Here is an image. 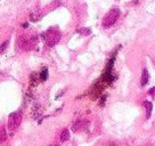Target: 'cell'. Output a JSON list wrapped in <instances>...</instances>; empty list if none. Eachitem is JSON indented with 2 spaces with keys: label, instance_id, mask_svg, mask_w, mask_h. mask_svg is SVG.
Instances as JSON below:
<instances>
[{
  "label": "cell",
  "instance_id": "3957f363",
  "mask_svg": "<svg viewBox=\"0 0 155 146\" xmlns=\"http://www.w3.org/2000/svg\"><path fill=\"white\" fill-rule=\"evenodd\" d=\"M22 122V114L19 112H14L8 118V129L10 131H14L19 127Z\"/></svg>",
  "mask_w": 155,
  "mask_h": 146
},
{
  "label": "cell",
  "instance_id": "5b68a950",
  "mask_svg": "<svg viewBox=\"0 0 155 146\" xmlns=\"http://www.w3.org/2000/svg\"><path fill=\"white\" fill-rule=\"evenodd\" d=\"M70 138V131L67 129H63L60 132V140L62 142H66Z\"/></svg>",
  "mask_w": 155,
  "mask_h": 146
},
{
  "label": "cell",
  "instance_id": "277c9868",
  "mask_svg": "<svg viewBox=\"0 0 155 146\" xmlns=\"http://www.w3.org/2000/svg\"><path fill=\"white\" fill-rule=\"evenodd\" d=\"M148 80H149V73H148L147 69H143L141 79H140V85H141V87L146 86L147 82H148Z\"/></svg>",
  "mask_w": 155,
  "mask_h": 146
},
{
  "label": "cell",
  "instance_id": "6da1fadb",
  "mask_svg": "<svg viewBox=\"0 0 155 146\" xmlns=\"http://www.w3.org/2000/svg\"><path fill=\"white\" fill-rule=\"evenodd\" d=\"M119 17H120V10L118 8L111 9V10L104 16L102 25H103V27H105V29H108V27H111L112 25L115 24V22L118 21Z\"/></svg>",
  "mask_w": 155,
  "mask_h": 146
},
{
  "label": "cell",
  "instance_id": "8fae6325",
  "mask_svg": "<svg viewBox=\"0 0 155 146\" xmlns=\"http://www.w3.org/2000/svg\"><path fill=\"white\" fill-rule=\"evenodd\" d=\"M52 146H58V145H52Z\"/></svg>",
  "mask_w": 155,
  "mask_h": 146
},
{
  "label": "cell",
  "instance_id": "9c48e42d",
  "mask_svg": "<svg viewBox=\"0 0 155 146\" xmlns=\"http://www.w3.org/2000/svg\"><path fill=\"white\" fill-rule=\"evenodd\" d=\"M149 95H151L152 97H154L155 98V87H153V88L149 90Z\"/></svg>",
  "mask_w": 155,
  "mask_h": 146
},
{
  "label": "cell",
  "instance_id": "30bf717a",
  "mask_svg": "<svg viewBox=\"0 0 155 146\" xmlns=\"http://www.w3.org/2000/svg\"><path fill=\"white\" fill-rule=\"evenodd\" d=\"M81 33H85V35H89L90 33V30H82V31H80Z\"/></svg>",
  "mask_w": 155,
  "mask_h": 146
},
{
  "label": "cell",
  "instance_id": "8992f818",
  "mask_svg": "<svg viewBox=\"0 0 155 146\" xmlns=\"http://www.w3.org/2000/svg\"><path fill=\"white\" fill-rule=\"evenodd\" d=\"M145 107H146V119H149L151 118V114H152V107L153 105L151 102H145Z\"/></svg>",
  "mask_w": 155,
  "mask_h": 146
},
{
  "label": "cell",
  "instance_id": "52a82bcc",
  "mask_svg": "<svg viewBox=\"0 0 155 146\" xmlns=\"http://www.w3.org/2000/svg\"><path fill=\"white\" fill-rule=\"evenodd\" d=\"M6 140H7V134H6L5 129L2 127H0V144H2Z\"/></svg>",
  "mask_w": 155,
  "mask_h": 146
},
{
  "label": "cell",
  "instance_id": "7a4b0ae2",
  "mask_svg": "<svg viewBox=\"0 0 155 146\" xmlns=\"http://www.w3.org/2000/svg\"><path fill=\"white\" fill-rule=\"evenodd\" d=\"M44 40H46V43H47L48 46L52 47V46H55L56 43L60 42V33L58 32V30H56V29H50V30H48V31L46 32Z\"/></svg>",
  "mask_w": 155,
  "mask_h": 146
},
{
  "label": "cell",
  "instance_id": "ba28073f",
  "mask_svg": "<svg viewBox=\"0 0 155 146\" xmlns=\"http://www.w3.org/2000/svg\"><path fill=\"white\" fill-rule=\"evenodd\" d=\"M41 78H42V80L47 79V70H43V72L41 73Z\"/></svg>",
  "mask_w": 155,
  "mask_h": 146
}]
</instances>
